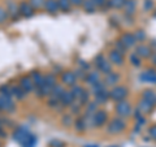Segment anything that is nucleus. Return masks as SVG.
I'll return each instance as SVG.
<instances>
[{
  "instance_id": "1",
  "label": "nucleus",
  "mask_w": 156,
  "mask_h": 147,
  "mask_svg": "<svg viewBox=\"0 0 156 147\" xmlns=\"http://www.w3.org/2000/svg\"><path fill=\"white\" fill-rule=\"evenodd\" d=\"M125 129H126V121H125V119L116 116V117H113L112 120H109L108 122H107L105 131L108 134H113L115 135V134L122 133Z\"/></svg>"
},
{
  "instance_id": "2",
  "label": "nucleus",
  "mask_w": 156,
  "mask_h": 147,
  "mask_svg": "<svg viewBox=\"0 0 156 147\" xmlns=\"http://www.w3.org/2000/svg\"><path fill=\"white\" fill-rule=\"evenodd\" d=\"M128 96H129V89L124 85H116L109 90V99L116 103L125 100Z\"/></svg>"
},
{
  "instance_id": "3",
  "label": "nucleus",
  "mask_w": 156,
  "mask_h": 147,
  "mask_svg": "<svg viewBox=\"0 0 156 147\" xmlns=\"http://www.w3.org/2000/svg\"><path fill=\"white\" fill-rule=\"evenodd\" d=\"M115 112L119 117H122V119H129L130 116H133V107L128 100H121L117 102L115 106Z\"/></svg>"
},
{
  "instance_id": "4",
  "label": "nucleus",
  "mask_w": 156,
  "mask_h": 147,
  "mask_svg": "<svg viewBox=\"0 0 156 147\" xmlns=\"http://www.w3.org/2000/svg\"><path fill=\"white\" fill-rule=\"evenodd\" d=\"M94 65L96 66V69L99 70L101 74L105 76L108 74V73L112 72V64L109 63L108 57H105L103 53H100V55H98L94 60Z\"/></svg>"
},
{
  "instance_id": "5",
  "label": "nucleus",
  "mask_w": 156,
  "mask_h": 147,
  "mask_svg": "<svg viewBox=\"0 0 156 147\" xmlns=\"http://www.w3.org/2000/svg\"><path fill=\"white\" fill-rule=\"evenodd\" d=\"M16 111V102L11 95L0 94V112L5 113H12Z\"/></svg>"
},
{
  "instance_id": "6",
  "label": "nucleus",
  "mask_w": 156,
  "mask_h": 147,
  "mask_svg": "<svg viewBox=\"0 0 156 147\" xmlns=\"http://www.w3.org/2000/svg\"><path fill=\"white\" fill-rule=\"evenodd\" d=\"M108 122V112L104 109H98L92 115V128H101Z\"/></svg>"
},
{
  "instance_id": "7",
  "label": "nucleus",
  "mask_w": 156,
  "mask_h": 147,
  "mask_svg": "<svg viewBox=\"0 0 156 147\" xmlns=\"http://www.w3.org/2000/svg\"><path fill=\"white\" fill-rule=\"evenodd\" d=\"M78 82V78L73 70H65L61 73V83L65 87H72Z\"/></svg>"
},
{
  "instance_id": "8",
  "label": "nucleus",
  "mask_w": 156,
  "mask_h": 147,
  "mask_svg": "<svg viewBox=\"0 0 156 147\" xmlns=\"http://www.w3.org/2000/svg\"><path fill=\"white\" fill-rule=\"evenodd\" d=\"M18 11H20V16L25 17V18H30L34 16L35 9L31 7V4L29 2H21L18 4Z\"/></svg>"
},
{
  "instance_id": "9",
  "label": "nucleus",
  "mask_w": 156,
  "mask_h": 147,
  "mask_svg": "<svg viewBox=\"0 0 156 147\" xmlns=\"http://www.w3.org/2000/svg\"><path fill=\"white\" fill-rule=\"evenodd\" d=\"M108 60L112 65H117V66H121L125 63V57L121 52H119L117 50H111L108 52Z\"/></svg>"
},
{
  "instance_id": "10",
  "label": "nucleus",
  "mask_w": 156,
  "mask_h": 147,
  "mask_svg": "<svg viewBox=\"0 0 156 147\" xmlns=\"http://www.w3.org/2000/svg\"><path fill=\"white\" fill-rule=\"evenodd\" d=\"M5 9L11 20H17L18 17H21L20 16V11H18V3H16L14 0H7Z\"/></svg>"
},
{
  "instance_id": "11",
  "label": "nucleus",
  "mask_w": 156,
  "mask_h": 147,
  "mask_svg": "<svg viewBox=\"0 0 156 147\" xmlns=\"http://www.w3.org/2000/svg\"><path fill=\"white\" fill-rule=\"evenodd\" d=\"M101 81V73L99 70H89L87 72V74H86V78H85V82H86V85L87 86H90L92 87L94 85H96L98 82H100Z\"/></svg>"
},
{
  "instance_id": "12",
  "label": "nucleus",
  "mask_w": 156,
  "mask_h": 147,
  "mask_svg": "<svg viewBox=\"0 0 156 147\" xmlns=\"http://www.w3.org/2000/svg\"><path fill=\"white\" fill-rule=\"evenodd\" d=\"M120 42L122 43L128 50L129 48H134L136 45H138V42H136V39H135L133 33H124L120 37Z\"/></svg>"
},
{
  "instance_id": "13",
  "label": "nucleus",
  "mask_w": 156,
  "mask_h": 147,
  "mask_svg": "<svg viewBox=\"0 0 156 147\" xmlns=\"http://www.w3.org/2000/svg\"><path fill=\"white\" fill-rule=\"evenodd\" d=\"M18 85L21 86L22 89L27 92V94L35 91V85H34V82H33L30 76H22L21 78H20V81H18Z\"/></svg>"
},
{
  "instance_id": "14",
  "label": "nucleus",
  "mask_w": 156,
  "mask_h": 147,
  "mask_svg": "<svg viewBox=\"0 0 156 147\" xmlns=\"http://www.w3.org/2000/svg\"><path fill=\"white\" fill-rule=\"evenodd\" d=\"M74 103H76L74 95L72 94L70 90H66V89H65V91L62 92V95H61V98H60V106L64 107V108H69V107H70L72 104H74Z\"/></svg>"
},
{
  "instance_id": "15",
  "label": "nucleus",
  "mask_w": 156,
  "mask_h": 147,
  "mask_svg": "<svg viewBox=\"0 0 156 147\" xmlns=\"http://www.w3.org/2000/svg\"><path fill=\"white\" fill-rule=\"evenodd\" d=\"M139 80L144 83L156 85V70L155 69H146L139 74Z\"/></svg>"
},
{
  "instance_id": "16",
  "label": "nucleus",
  "mask_w": 156,
  "mask_h": 147,
  "mask_svg": "<svg viewBox=\"0 0 156 147\" xmlns=\"http://www.w3.org/2000/svg\"><path fill=\"white\" fill-rule=\"evenodd\" d=\"M134 48H135L134 52H135L140 59H150L151 55L154 53V51L151 50V47L147 46V45H143V43H140V45H136Z\"/></svg>"
},
{
  "instance_id": "17",
  "label": "nucleus",
  "mask_w": 156,
  "mask_h": 147,
  "mask_svg": "<svg viewBox=\"0 0 156 147\" xmlns=\"http://www.w3.org/2000/svg\"><path fill=\"white\" fill-rule=\"evenodd\" d=\"M103 82H104V85L107 87H115L116 85H119V82H120V74L117 72L112 70L111 73L104 76Z\"/></svg>"
},
{
  "instance_id": "18",
  "label": "nucleus",
  "mask_w": 156,
  "mask_h": 147,
  "mask_svg": "<svg viewBox=\"0 0 156 147\" xmlns=\"http://www.w3.org/2000/svg\"><path fill=\"white\" fill-rule=\"evenodd\" d=\"M11 95L13 99H16V100H23L27 96V92L20 85H13V86H11Z\"/></svg>"
},
{
  "instance_id": "19",
  "label": "nucleus",
  "mask_w": 156,
  "mask_h": 147,
  "mask_svg": "<svg viewBox=\"0 0 156 147\" xmlns=\"http://www.w3.org/2000/svg\"><path fill=\"white\" fill-rule=\"evenodd\" d=\"M154 108H155V104H152V103H150L144 99H140L138 106H136V109L140 111V113H143V115L151 113V112L154 111Z\"/></svg>"
},
{
  "instance_id": "20",
  "label": "nucleus",
  "mask_w": 156,
  "mask_h": 147,
  "mask_svg": "<svg viewBox=\"0 0 156 147\" xmlns=\"http://www.w3.org/2000/svg\"><path fill=\"white\" fill-rule=\"evenodd\" d=\"M44 11L50 14H56L58 11H60V8H58V3L57 0H46L44 3Z\"/></svg>"
},
{
  "instance_id": "21",
  "label": "nucleus",
  "mask_w": 156,
  "mask_h": 147,
  "mask_svg": "<svg viewBox=\"0 0 156 147\" xmlns=\"http://www.w3.org/2000/svg\"><path fill=\"white\" fill-rule=\"evenodd\" d=\"M37 142H38V139H37V135H34L33 133H29L26 134V137L23 138V141L21 142V145L22 147H35V145H37Z\"/></svg>"
},
{
  "instance_id": "22",
  "label": "nucleus",
  "mask_w": 156,
  "mask_h": 147,
  "mask_svg": "<svg viewBox=\"0 0 156 147\" xmlns=\"http://www.w3.org/2000/svg\"><path fill=\"white\" fill-rule=\"evenodd\" d=\"M94 100L98 103V104H104L107 100H109V90H101L98 94H94Z\"/></svg>"
},
{
  "instance_id": "23",
  "label": "nucleus",
  "mask_w": 156,
  "mask_h": 147,
  "mask_svg": "<svg viewBox=\"0 0 156 147\" xmlns=\"http://www.w3.org/2000/svg\"><path fill=\"white\" fill-rule=\"evenodd\" d=\"M27 133H29V130L26 128H23V126H18V128L13 131V139L16 142H18V143H21Z\"/></svg>"
},
{
  "instance_id": "24",
  "label": "nucleus",
  "mask_w": 156,
  "mask_h": 147,
  "mask_svg": "<svg viewBox=\"0 0 156 147\" xmlns=\"http://www.w3.org/2000/svg\"><path fill=\"white\" fill-rule=\"evenodd\" d=\"M124 13L129 14V16H133L136 11V2L135 0H126L125 5H124Z\"/></svg>"
},
{
  "instance_id": "25",
  "label": "nucleus",
  "mask_w": 156,
  "mask_h": 147,
  "mask_svg": "<svg viewBox=\"0 0 156 147\" xmlns=\"http://www.w3.org/2000/svg\"><path fill=\"white\" fill-rule=\"evenodd\" d=\"M30 77L34 82V85H35V89L39 86H42L43 83H44V76L42 74L41 72H31L30 73Z\"/></svg>"
},
{
  "instance_id": "26",
  "label": "nucleus",
  "mask_w": 156,
  "mask_h": 147,
  "mask_svg": "<svg viewBox=\"0 0 156 147\" xmlns=\"http://www.w3.org/2000/svg\"><path fill=\"white\" fill-rule=\"evenodd\" d=\"M65 91V86L62 85H60V83H57V85L53 87L52 89V91H51V94L48 95V96H52V98H55V99H57L58 102H60V98H61V95H62V92Z\"/></svg>"
},
{
  "instance_id": "27",
  "label": "nucleus",
  "mask_w": 156,
  "mask_h": 147,
  "mask_svg": "<svg viewBox=\"0 0 156 147\" xmlns=\"http://www.w3.org/2000/svg\"><path fill=\"white\" fill-rule=\"evenodd\" d=\"M142 99L147 100V102L152 103V104L156 106V92L154 90H151V89H146L142 92Z\"/></svg>"
},
{
  "instance_id": "28",
  "label": "nucleus",
  "mask_w": 156,
  "mask_h": 147,
  "mask_svg": "<svg viewBox=\"0 0 156 147\" xmlns=\"http://www.w3.org/2000/svg\"><path fill=\"white\" fill-rule=\"evenodd\" d=\"M82 8H83V11L86 13H95L98 9V5L92 0H85L83 4H82Z\"/></svg>"
},
{
  "instance_id": "29",
  "label": "nucleus",
  "mask_w": 156,
  "mask_h": 147,
  "mask_svg": "<svg viewBox=\"0 0 156 147\" xmlns=\"http://www.w3.org/2000/svg\"><path fill=\"white\" fill-rule=\"evenodd\" d=\"M126 0H108L107 2V8L111 9H122Z\"/></svg>"
},
{
  "instance_id": "30",
  "label": "nucleus",
  "mask_w": 156,
  "mask_h": 147,
  "mask_svg": "<svg viewBox=\"0 0 156 147\" xmlns=\"http://www.w3.org/2000/svg\"><path fill=\"white\" fill-rule=\"evenodd\" d=\"M44 82H46V85L48 87L53 89V87L57 85V78L55 76V73H47V74L44 76Z\"/></svg>"
},
{
  "instance_id": "31",
  "label": "nucleus",
  "mask_w": 156,
  "mask_h": 147,
  "mask_svg": "<svg viewBox=\"0 0 156 147\" xmlns=\"http://www.w3.org/2000/svg\"><path fill=\"white\" fill-rule=\"evenodd\" d=\"M76 102H77V103H78V104H80L81 107L86 106L87 103L90 102V91L87 90V89H85V90H83V92H82V94H81V96L78 98V99H77Z\"/></svg>"
},
{
  "instance_id": "32",
  "label": "nucleus",
  "mask_w": 156,
  "mask_h": 147,
  "mask_svg": "<svg viewBox=\"0 0 156 147\" xmlns=\"http://www.w3.org/2000/svg\"><path fill=\"white\" fill-rule=\"evenodd\" d=\"M129 61H130V64L133 66H135V68H139L140 65H142V59L136 55L135 52H131L129 55Z\"/></svg>"
},
{
  "instance_id": "33",
  "label": "nucleus",
  "mask_w": 156,
  "mask_h": 147,
  "mask_svg": "<svg viewBox=\"0 0 156 147\" xmlns=\"http://www.w3.org/2000/svg\"><path fill=\"white\" fill-rule=\"evenodd\" d=\"M83 90H85V87L82 86V85H78V83H76L74 86H72V87H70V91H72V94L74 95L76 100H77L80 96H81V94H82V92H83Z\"/></svg>"
},
{
  "instance_id": "34",
  "label": "nucleus",
  "mask_w": 156,
  "mask_h": 147,
  "mask_svg": "<svg viewBox=\"0 0 156 147\" xmlns=\"http://www.w3.org/2000/svg\"><path fill=\"white\" fill-rule=\"evenodd\" d=\"M61 124L64 125V126H72V125H74V119H73V116H72V113H65V115H62V117H61Z\"/></svg>"
},
{
  "instance_id": "35",
  "label": "nucleus",
  "mask_w": 156,
  "mask_h": 147,
  "mask_svg": "<svg viewBox=\"0 0 156 147\" xmlns=\"http://www.w3.org/2000/svg\"><path fill=\"white\" fill-rule=\"evenodd\" d=\"M58 3V8H60L61 12H69L72 8V4L69 0H57Z\"/></svg>"
},
{
  "instance_id": "36",
  "label": "nucleus",
  "mask_w": 156,
  "mask_h": 147,
  "mask_svg": "<svg viewBox=\"0 0 156 147\" xmlns=\"http://www.w3.org/2000/svg\"><path fill=\"white\" fill-rule=\"evenodd\" d=\"M98 106H99V104H98V103H96L95 100H94V102H89V103L86 104V113L94 115L95 112H96L98 109H99V108H98Z\"/></svg>"
},
{
  "instance_id": "37",
  "label": "nucleus",
  "mask_w": 156,
  "mask_h": 147,
  "mask_svg": "<svg viewBox=\"0 0 156 147\" xmlns=\"http://www.w3.org/2000/svg\"><path fill=\"white\" fill-rule=\"evenodd\" d=\"M29 3L31 4V7L35 9V11H41V9L44 8L46 0H29Z\"/></svg>"
},
{
  "instance_id": "38",
  "label": "nucleus",
  "mask_w": 156,
  "mask_h": 147,
  "mask_svg": "<svg viewBox=\"0 0 156 147\" xmlns=\"http://www.w3.org/2000/svg\"><path fill=\"white\" fill-rule=\"evenodd\" d=\"M8 20H9V14H8V12H7L5 7H2V5H0V25L5 23Z\"/></svg>"
},
{
  "instance_id": "39",
  "label": "nucleus",
  "mask_w": 156,
  "mask_h": 147,
  "mask_svg": "<svg viewBox=\"0 0 156 147\" xmlns=\"http://www.w3.org/2000/svg\"><path fill=\"white\" fill-rule=\"evenodd\" d=\"M133 34H134V37H135V39H136V42L138 43L144 42L146 38H147V34H146V31H143V30H136Z\"/></svg>"
},
{
  "instance_id": "40",
  "label": "nucleus",
  "mask_w": 156,
  "mask_h": 147,
  "mask_svg": "<svg viewBox=\"0 0 156 147\" xmlns=\"http://www.w3.org/2000/svg\"><path fill=\"white\" fill-rule=\"evenodd\" d=\"M92 89V94H98L99 91H101V90H104V89H107V86L104 85V82H103V80H101L100 82H98L96 85H94L91 87Z\"/></svg>"
},
{
  "instance_id": "41",
  "label": "nucleus",
  "mask_w": 156,
  "mask_h": 147,
  "mask_svg": "<svg viewBox=\"0 0 156 147\" xmlns=\"http://www.w3.org/2000/svg\"><path fill=\"white\" fill-rule=\"evenodd\" d=\"M142 9L144 12H151L154 9V2H152V0H143Z\"/></svg>"
},
{
  "instance_id": "42",
  "label": "nucleus",
  "mask_w": 156,
  "mask_h": 147,
  "mask_svg": "<svg viewBox=\"0 0 156 147\" xmlns=\"http://www.w3.org/2000/svg\"><path fill=\"white\" fill-rule=\"evenodd\" d=\"M115 50H117L119 52L122 53V55H125L126 51H128V48H126V47H125V46H124V45H122V43H121L120 41H117V42L115 43Z\"/></svg>"
},
{
  "instance_id": "43",
  "label": "nucleus",
  "mask_w": 156,
  "mask_h": 147,
  "mask_svg": "<svg viewBox=\"0 0 156 147\" xmlns=\"http://www.w3.org/2000/svg\"><path fill=\"white\" fill-rule=\"evenodd\" d=\"M69 109H70V113L72 115H80V112H81V106L78 104V103H74V104H72L69 107Z\"/></svg>"
},
{
  "instance_id": "44",
  "label": "nucleus",
  "mask_w": 156,
  "mask_h": 147,
  "mask_svg": "<svg viewBox=\"0 0 156 147\" xmlns=\"http://www.w3.org/2000/svg\"><path fill=\"white\" fill-rule=\"evenodd\" d=\"M65 142H62L60 139H52L50 142V147H65Z\"/></svg>"
},
{
  "instance_id": "45",
  "label": "nucleus",
  "mask_w": 156,
  "mask_h": 147,
  "mask_svg": "<svg viewBox=\"0 0 156 147\" xmlns=\"http://www.w3.org/2000/svg\"><path fill=\"white\" fill-rule=\"evenodd\" d=\"M0 94H3V95H11V86H9V85H2V86H0Z\"/></svg>"
},
{
  "instance_id": "46",
  "label": "nucleus",
  "mask_w": 156,
  "mask_h": 147,
  "mask_svg": "<svg viewBox=\"0 0 156 147\" xmlns=\"http://www.w3.org/2000/svg\"><path fill=\"white\" fill-rule=\"evenodd\" d=\"M74 73H76V76H77V78H78V80H82V81H85V78H86L87 72L82 70L81 68H78L77 70H74Z\"/></svg>"
},
{
  "instance_id": "47",
  "label": "nucleus",
  "mask_w": 156,
  "mask_h": 147,
  "mask_svg": "<svg viewBox=\"0 0 156 147\" xmlns=\"http://www.w3.org/2000/svg\"><path fill=\"white\" fill-rule=\"evenodd\" d=\"M78 68H81V69L85 70V72H89L90 70V64L85 60H80V63H78Z\"/></svg>"
},
{
  "instance_id": "48",
  "label": "nucleus",
  "mask_w": 156,
  "mask_h": 147,
  "mask_svg": "<svg viewBox=\"0 0 156 147\" xmlns=\"http://www.w3.org/2000/svg\"><path fill=\"white\" fill-rule=\"evenodd\" d=\"M148 135H150L151 139H154V141L156 142V124L152 125V126H150V129H148Z\"/></svg>"
},
{
  "instance_id": "49",
  "label": "nucleus",
  "mask_w": 156,
  "mask_h": 147,
  "mask_svg": "<svg viewBox=\"0 0 156 147\" xmlns=\"http://www.w3.org/2000/svg\"><path fill=\"white\" fill-rule=\"evenodd\" d=\"M96 5H98V8H107V2L108 0H92Z\"/></svg>"
},
{
  "instance_id": "50",
  "label": "nucleus",
  "mask_w": 156,
  "mask_h": 147,
  "mask_svg": "<svg viewBox=\"0 0 156 147\" xmlns=\"http://www.w3.org/2000/svg\"><path fill=\"white\" fill-rule=\"evenodd\" d=\"M72 7H82V4H83L85 0H69Z\"/></svg>"
},
{
  "instance_id": "51",
  "label": "nucleus",
  "mask_w": 156,
  "mask_h": 147,
  "mask_svg": "<svg viewBox=\"0 0 156 147\" xmlns=\"http://www.w3.org/2000/svg\"><path fill=\"white\" fill-rule=\"evenodd\" d=\"M150 59H151V63H152V65H154V66H156V52H154L152 55H151V57H150Z\"/></svg>"
},
{
  "instance_id": "52",
  "label": "nucleus",
  "mask_w": 156,
  "mask_h": 147,
  "mask_svg": "<svg viewBox=\"0 0 156 147\" xmlns=\"http://www.w3.org/2000/svg\"><path fill=\"white\" fill-rule=\"evenodd\" d=\"M4 137H7V133L4 130V126H0V138H4Z\"/></svg>"
},
{
  "instance_id": "53",
  "label": "nucleus",
  "mask_w": 156,
  "mask_h": 147,
  "mask_svg": "<svg viewBox=\"0 0 156 147\" xmlns=\"http://www.w3.org/2000/svg\"><path fill=\"white\" fill-rule=\"evenodd\" d=\"M150 47H151V50H152L154 52H156V41H152V42H151Z\"/></svg>"
},
{
  "instance_id": "54",
  "label": "nucleus",
  "mask_w": 156,
  "mask_h": 147,
  "mask_svg": "<svg viewBox=\"0 0 156 147\" xmlns=\"http://www.w3.org/2000/svg\"><path fill=\"white\" fill-rule=\"evenodd\" d=\"M85 147H99V145H86Z\"/></svg>"
},
{
  "instance_id": "55",
  "label": "nucleus",
  "mask_w": 156,
  "mask_h": 147,
  "mask_svg": "<svg viewBox=\"0 0 156 147\" xmlns=\"http://www.w3.org/2000/svg\"><path fill=\"white\" fill-rule=\"evenodd\" d=\"M3 124H4V121H3V119H2V117H0V126H4Z\"/></svg>"
},
{
  "instance_id": "56",
  "label": "nucleus",
  "mask_w": 156,
  "mask_h": 147,
  "mask_svg": "<svg viewBox=\"0 0 156 147\" xmlns=\"http://www.w3.org/2000/svg\"><path fill=\"white\" fill-rule=\"evenodd\" d=\"M154 17H156V9H155V11H154Z\"/></svg>"
},
{
  "instance_id": "57",
  "label": "nucleus",
  "mask_w": 156,
  "mask_h": 147,
  "mask_svg": "<svg viewBox=\"0 0 156 147\" xmlns=\"http://www.w3.org/2000/svg\"><path fill=\"white\" fill-rule=\"evenodd\" d=\"M111 147H119V146H111Z\"/></svg>"
}]
</instances>
